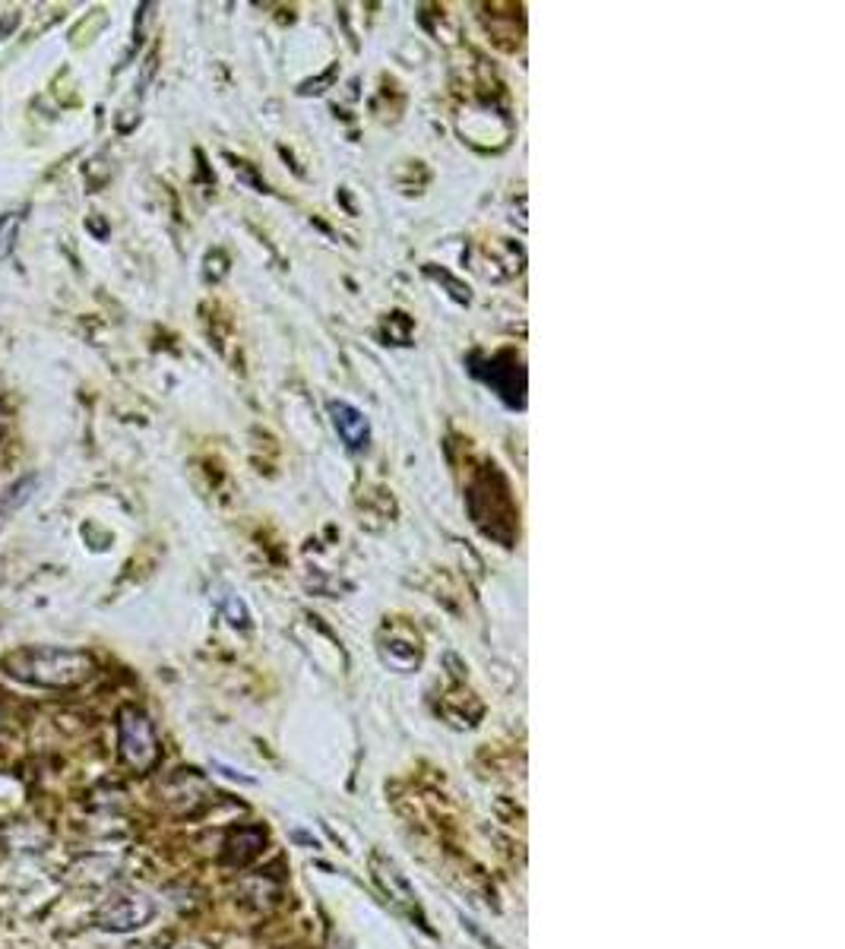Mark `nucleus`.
Listing matches in <instances>:
<instances>
[{"mask_svg": "<svg viewBox=\"0 0 845 949\" xmlns=\"http://www.w3.org/2000/svg\"><path fill=\"white\" fill-rule=\"evenodd\" d=\"M3 671L10 678L26 680L35 687H52V690H70L80 687L95 675V662L89 652L60 649V646H26V649L10 652L3 658Z\"/></svg>", "mask_w": 845, "mask_h": 949, "instance_id": "nucleus-1", "label": "nucleus"}, {"mask_svg": "<svg viewBox=\"0 0 845 949\" xmlns=\"http://www.w3.org/2000/svg\"><path fill=\"white\" fill-rule=\"evenodd\" d=\"M117 747H121L124 766H131L134 772H149L162 757L156 728L149 715L137 705H127L117 715Z\"/></svg>", "mask_w": 845, "mask_h": 949, "instance_id": "nucleus-2", "label": "nucleus"}, {"mask_svg": "<svg viewBox=\"0 0 845 949\" xmlns=\"http://www.w3.org/2000/svg\"><path fill=\"white\" fill-rule=\"evenodd\" d=\"M153 915H156V905H153L146 895H114V899H109V902L102 905V912H99V927L117 930V934H121V930H137V927H143Z\"/></svg>", "mask_w": 845, "mask_h": 949, "instance_id": "nucleus-3", "label": "nucleus"}, {"mask_svg": "<svg viewBox=\"0 0 845 949\" xmlns=\"http://www.w3.org/2000/svg\"><path fill=\"white\" fill-rule=\"evenodd\" d=\"M333 415H336L339 434L346 437L352 447H361L364 437H368V421L361 418V411H354L352 406H333Z\"/></svg>", "mask_w": 845, "mask_h": 949, "instance_id": "nucleus-4", "label": "nucleus"}, {"mask_svg": "<svg viewBox=\"0 0 845 949\" xmlns=\"http://www.w3.org/2000/svg\"><path fill=\"white\" fill-rule=\"evenodd\" d=\"M35 485H38V478H35V475H29V478H20V482H16V485H13L10 490H3V494H0V519L13 513L16 507H23L29 497H32Z\"/></svg>", "mask_w": 845, "mask_h": 949, "instance_id": "nucleus-5", "label": "nucleus"}, {"mask_svg": "<svg viewBox=\"0 0 845 949\" xmlns=\"http://www.w3.org/2000/svg\"><path fill=\"white\" fill-rule=\"evenodd\" d=\"M20 225H23V213H3L0 216V260H7L13 253Z\"/></svg>", "mask_w": 845, "mask_h": 949, "instance_id": "nucleus-6", "label": "nucleus"}, {"mask_svg": "<svg viewBox=\"0 0 845 949\" xmlns=\"http://www.w3.org/2000/svg\"><path fill=\"white\" fill-rule=\"evenodd\" d=\"M16 26H20V13H7V16H0V38H7Z\"/></svg>", "mask_w": 845, "mask_h": 949, "instance_id": "nucleus-7", "label": "nucleus"}]
</instances>
